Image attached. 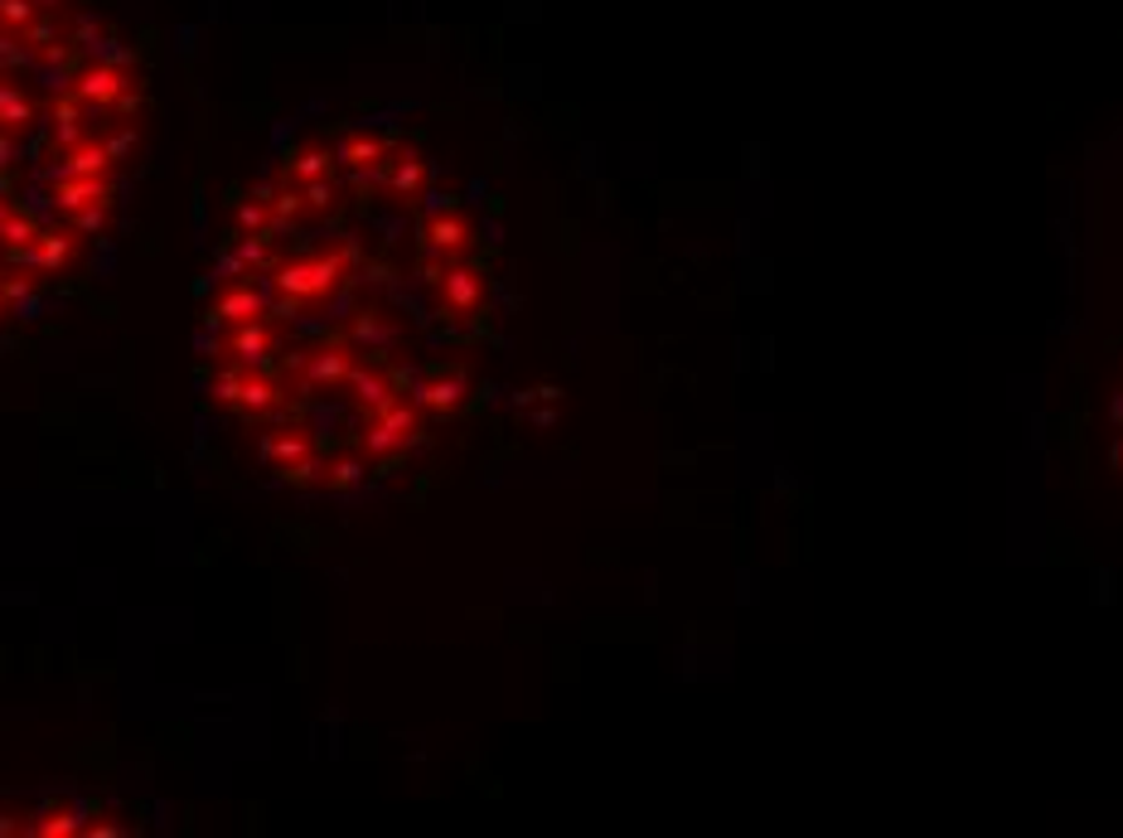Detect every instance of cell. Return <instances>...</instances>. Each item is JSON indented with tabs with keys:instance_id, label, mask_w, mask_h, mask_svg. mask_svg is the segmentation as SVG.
<instances>
[{
	"instance_id": "cell-1",
	"label": "cell",
	"mask_w": 1123,
	"mask_h": 838,
	"mask_svg": "<svg viewBox=\"0 0 1123 838\" xmlns=\"http://www.w3.org/2000/svg\"><path fill=\"white\" fill-rule=\"evenodd\" d=\"M359 258V248L339 252H310V258H286L276 266V291H281V306L286 311H315V306H329V296H335L339 286H345L349 266Z\"/></svg>"
},
{
	"instance_id": "cell-2",
	"label": "cell",
	"mask_w": 1123,
	"mask_h": 838,
	"mask_svg": "<svg viewBox=\"0 0 1123 838\" xmlns=\"http://www.w3.org/2000/svg\"><path fill=\"white\" fill-rule=\"evenodd\" d=\"M83 242L88 238H78L68 224L64 228H40V238H34L30 248H10V262L30 266V272H40V276H64L83 262Z\"/></svg>"
},
{
	"instance_id": "cell-3",
	"label": "cell",
	"mask_w": 1123,
	"mask_h": 838,
	"mask_svg": "<svg viewBox=\"0 0 1123 838\" xmlns=\"http://www.w3.org/2000/svg\"><path fill=\"white\" fill-rule=\"evenodd\" d=\"M412 442H417V407L402 403V398H397V403H388L383 412H373L369 432H363V451L378 456V460L407 451Z\"/></svg>"
},
{
	"instance_id": "cell-4",
	"label": "cell",
	"mask_w": 1123,
	"mask_h": 838,
	"mask_svg": "<svg viewBox=\"0 0 1123 838\" xmlns=\"http://www.w3.org/2000/svg\"><path fill=\"white\" fill-rule=\"evenodd\" d=\"M353 369H359V349H353L349 339H345V345H320V349H310V355H305L301 379H305V388L335 393V388H349Z\"/></svg>"
},
{
	"instance_id": "cell-5",
	"label": "cell",
	"mask_w": 1123,
	"mask_h": 838,
	"mask_svg": "<svg viewBox=\"0 0 1123 838\" xmlns=\"http://www.w3.org/2000/svg\"><path fill=\"white\" fill-rule=\"evenodd\" d=\"M262 315H272V301L252 282H228V286H218L209 301L214 325H248V320H262Z\"/></svg>"
},
{
	"instance_id": "cell-6",
	"label": "cell",
	"mask_w": 1123,
	"mask_h": 838,
	"mask_svg": "<svg viewBox=\"0 0 1123 838\" xmlns=\"http://www.w3.org/2000/svg\"><path fill=\"white\" fill-rule=\"evenodd\" d=\"M223 349L233 355V363H248V369H262L266 359L281 349V330L272 325V315H262V320H248V325H233L223 339Z\"/></svg>"
},
{
	"instance_id": "cell-7",
	"label": "cell",
	"mask_w": 1123,
	"mask_h": 838,
	"mask_svg": "<svg viewBox=\"0 0 1123 838\" xmlns=\"http://www.w3.org/2000/svg\"><path fill=\"white\" fill-rule=\"evenodd\" d=\"M73 92H78L88 107H127V112L137 107V88H131V78L121 68H112V64L88 68Z\"/></svg>"
},
{
	"instance_id": "cell-8",
	"label": "cell",
	"mask_w": 1123,
	"mask_h": 838,
	"mask_svg": "<svg viewBox=\"0 0 1123 838\" xmlns=\"http://www.w3.org/2000/svg\"><path fill=\"white\" fill-rule=\"evenodd\" d=\"M48 199L64 218L88 209V204H112V175H58L48 185Z\"/></svg>"
},
{
	"instance_id": "cell-9",
	"label": "cell",
	"mask_w": 1123,
	"mask_h": 838,
	"mask_svg": "<svg viewBox=\"0 0 1123 838\" xmlns=\"http://www.w3.org/2000/svg\"><path fill=\"white\" fill-rule=\"evenodd\" d=\"M329 170H335V151H329L325 141H305L296 151L286 155V165H281V185H315V179H329Z\"/></svg>"
},
{
	"instance_id": "cell-10",
	"label": "cell",
	"mask_w": 1123,
	"mask_h": 838,
	"mask_svg": "<svg viewBox=\"0 0 1123 838\" xmlns=\"http://www.w3.org/2000/svg\"><path fill=\"white\" fill-rule=\"evenodd\" d=\"M480 301H484L480 272H470V266H450L446 282H441V306H446L450 320H470V315L480 311Z\"/></svg>"
},
{
	"instance_id": "cell-11",
	"label": "cell",
	"mask_w": 1123,
	"mask_h": 838,
	"mask_svg": "<svg viewBox=\"0 0 1123 838\" xmlns=\"http://www.w3.org/2000/svg\"><path fill=\"white\" fill-rule=\"evenodd\" d=\"M397 320L393 315H383V311H359L349 320V345L353 349H363V355H388V349L397 345Z\"/></svg>"
},
{
	"instance_id": "cell-12",
	"label": "cell",
	"mask_w": 1123,
	"mask_h": 838,
	"mask_svg": "<svg viewBox=\"0 0 1123 838\" xmlns=\"http://www.w3.org/2000/svg\"><path fill=\"white\" fill-rule=\"evenodd\" d=\"M470 218L466 214H441V218H432V224H426V248L436 252V258H450L456 262L460 252L470 248Z\"/></svg>"
},
{
	"instance_id": "cell-13",
	"label": "cell",
	"mask_w": 1123,
	"mask_h": 838,
	"mask_svg": "<svg viewBox=\"0 0 1123 838\" xmlns=\"http://www.w3.org/2000/svg\"><path fill=\"white\" fill-rule=\"evenodd\" d=\"M248 417H281L286 412V393H281L276 379H266L262 369H248V383H242V403Z\"/></svg>"
},
{
	"instance_id": "cell-14",
	"label": "cell",
	"mask_w": 1123,
	"mask_h": 838,
	"mask_svg": "<svg viewBox=\"0 0 1123 838\" xmlns=\"http://www.w3.org/2000/svg\"><path fill=\"white\" fill-rule=\"evenodd\" d=\"M262 456L272 460L281 476H291L296 466L315 460V442L305 432H276V436H266V442H262Z\"/></svg>"
},
{
	"instance_id": "cell-15",
	"label": "cell",
	"mask_w": 1123,
	"mask_h": 838,
	"mask_svg": "<svg viewBox=\"0 0 1123 838\" xmlns=\"http://www.w3.org/2000/svg\"><path fill=\"white\" fill-rule=\"evenodd\" d=\"M112 161L117 155L107 141H78V145H68L58 175H112Z\"/></svg>"
},
{
	"instance_id": "cell-16",
	"label": "cell",
	"mask_w": 1123,
	"mask_h": 838,
	"mask_svg": "<svg viewBox=\"0 0 1123 838\" xmlns=\"http://www.w3.org/2000/svg\"><path fill=\"white\" fill-rule=\"evenodd\" d=\"M34 102L24 97L15 83H0V137H10V141H20L24 131L34 127Z\"/></svg>"
},
{
	"instance_id": "cell-17",
	"label": "cell",
	"mask_w": 1123,
	"mask_h": 838,
	"mask_svg": "<svg viewBox=\"0 0 1123 838\" xmlns=\"http://www.w3.org/2000/svg\"><path fill=\"white\" fill-rule=\"evenodd\" d=\"M460 398H466V373H436V379H426L422 388H417V403L426 407V412H456L460 407Z\"/></svg>"
},
{
	"instance_id": "cell-18",
	"label": "cell",
	"mask_w": 1123,
	"mask_h": 838,
	"mask_svg": "<svg viewBox=\"0 0 1123 838\" xmlns=\"http://www.w3.org/2000/svg\"><path fill=\"white\" fill-rule=\"evenodd\" d=\"M339 161H345L349 170H359V175H369V170H378L388 161V141L373 137V131H353V137L339 145Z\"/></svg>"
},
{
	"instance_id": "cell-19",
	"label": "cell",
	"mask_w": 1123,
	"mask_h": 838,
	"mask_svg": "<svg viewBox=\"0 0 1123 838\" xmlns=\"http://www.w3.org/2000/svg\"><path fill=\"white\" fill-rule=\"evenodd\" d=\"M349 393H353V403L359 407H369V412H383L388 403H397V393H393V383L383 379L378 369H353V379H349Z\"/></svg>"
},
{
	"instance_id": "cell-20",
	"label": "cell",
	"mask_w": 1123,
	"mask_h": 838,
	"mask_svg": "<svg viewBox=\"0 0 1123 838\" xmlns=\"http://www.w3.org/2000/svg\"><path fill=\"white\" fill-rule=\"evenodd\" d=\"M30 834H40V838H68V834H83L88 824H83V809L78 805H48L44 815H34L30 824H24Z\"/></svg>"
},
{
	"instance_id": "cell-21",
	"label": "cell",
	"mask_w": 1123,
	"mask_h": 838,
	"mask_svg": "<svg viewBox=\"0 0 1123 838\" xmlns=\"http://www.w3.org/2000/svg\"><path fill=\"white\" fill-rule=\"evenodd\" d=\"M388 189H393L397 199L422 194L426 189V161L422 155H402V161H393V170H388Z\"/></svg>"
},
{
	"instance_id": "cell-22",
	"label": "cell",
	"mask_w": 1123,
	"mask_h": 838,
	"mask_svg": "<svg viewBox=\"0 0 1123 838\" xmlns=\"http://www.w3.org/2000/svg\"><path fill=\"white\" fill-rule=\"evenodd\" d=\"M40 238V218H34L30 209H10L6 218H0V248H30V242Z\"/></svg>"
},
{
	"instance_id": "cell-23",
	"label": "cell",
	"mask_w": 1123,
	"mask_h": 838,
	"mask_svg": "<svg viewBox=\"0 0 1123 838\" xmlns=\"http://www.w3.org/2000/svg\"><path fill=\"white\" fill-rule=\"evenodd\" d=\"M242 383H248V363H228V369H218L214 383H209L214 403L218 407H238L242 403Z\"/></svg>"
},
{
	"instance_id": "cell-24",
	"label": "cell",
	"mask_w": 1123,
	"mask_h": 838,
	"mask_svg": "<svg viewBox=\"0 0 1123 838\" xmlns=\"http://www.w3.org/2000/svg\"><path fill=\"white\" fill-rule=\"evenodd\" d=\"M64 224H68L78 238H102L107 228H112V204H88V209L68 214Z\"/></svg>"
},
{
	"instance_id": "cell-25",
	"label": "cell",
	"mask_w": 1123,
	"mask_h": 838,
	"mask_svg": "<svg viewBox=\"0 0 1123 838\" xmlns=\"http://www.w3.org/2000/svg\"><path fill=\"white\" fill-rule=\"evenodd\" d=\"M363 480V466L353 456H339V460H325L320 466V480L315 485H325V490H353V485Z\"/></svg>"
},
{
	"instance_id": "cell-26",
	"label": "cell",
	"mask_w": 1123,
	"mask_h": 838,
	"mask_svg": "<svg viewBox=\"0 0 1123 838\" xmlns=\"http://www.w3.org/2000/svg\"><path fill=\"white\" fill-rule=\"evenodd\" d=\"M54 117H58V141H64V145H78V141H83V97L73 92V102L64 97Z\"/></svg>"
},
{
	"instance_id": "cell-27",
	"label": "cell",
	"mask_w": 1123,
	"mask_h": 838,
	"mask_svg": "<svg viewBox=\"0 0 1123 838\" xmlns=\"http://www.w3.org/2000/svg\"><path fill=\"white\" fill-rule=\"evenodd\" d=\"M301 199L310 214H329L335 209V185L329 179H315V185H301Z\"/></svg>"
},
{
	"instance_id": "cell-28",
	"label": "cell",
	"mask_w": 1123,
	"mask_h": 838,
	"mask_svg": "<svg viewBox=\"0 0 1123 838\" xmlns=\"http://www.w3.org/2000/svg\"><path fill=\"white\" fill-rule=\"evenodd\" d=\"M0 315H6V296H0Z\"/></svg>"
}]
</instances>
